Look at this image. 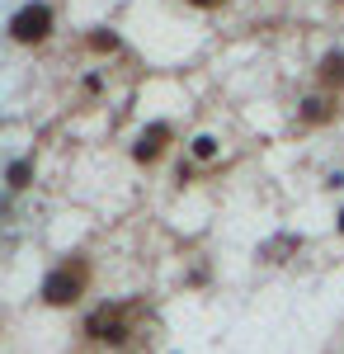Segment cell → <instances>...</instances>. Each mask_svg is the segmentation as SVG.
<instances>
[{"label": "cell", "mask_w": 344, "mask_h": 354, "mask_svg": "<svg viewBox=\"0 0 344 354\" xmlns=\"http://www.w3.org/2000/svg\"><path fill=\"white\" fill-rule=\"evenodd\" d=\"M85 288H90V260L71 255V260H61V265H52V270L43 274L38 298L48 302V307H71V302L85 298Z\"/></svg>", "instance_id": "cell-1"}, {"label": "cell", "mask_w": 344, "mask_h": 354, "mask_svg": "<svg viewBox=\"0 0 344 354\" xmlns=\"http://www.w3.org/2000/svg\"><path fill=\"white\" fill-rule=\"evenodd\" d=\"M85 340H95V345H128V335H133V326H128V307L123 302H104V307H95L90 317H85Z\"/></svg>", "instance_id": "cell-2"}, {"label": "cell", "mask_w": 344, "mask_h": 354, "mask_svg": "<svg viewBox=\"0 0 344 354\" xmlns=\"http://www.w3.org/2000/svg\"><path fill=\"white\" fill-rule=\"evenodd\" d=\"M52 33V5L48 0H28L15 10V19H10V38L15 43H43Z\"/></svg>", "instance_id": "cell-3"}, {"label": "cell", "mask_w": 344, "mask_h": 354, "mask_svg": "<svg viewBox=\"0 0 344 354\" xmlns=\"http://www.w3.org/2000/svg\"><path fill=\"white\" fill-rule=\"evenodd\" d=\"M170 137H175V128L170 123H151V128H142L133 142V161L137 165H156L160 161V151L170 147Z\"/></svg>", "instance_id": "cell-4"}, {"label": "cell", "mask_w": 344, "mask_h": 354, "mask_svg": "<svg viewBox=\"0 0 344 354\" xmlns=\"http://www.w3.org/2000/svg\"><path fill=\"white\" fill-rule=\"evenodd\" d=\"M5 185L15 194H24L28 185H33V161L28 156H19V161H10V170H5Z\"/></svg>", "instance_id": "cell-5"}, {"label": "cell", "mask_w": 344, "mask_h": 354, "mask_svg": "<svg viewBox=\"0 0 344 354\" xmlns=\"http://www.w3.org/2000/svg\"><path fill=\"white\" fill-rule=\"evenodd\" d=\"M325 118H335V104L330 100H302V123H325Z\"/></svg>", "instance_id": "cell-6"}, {"label": "cell", "mask_w": 344, "mask_h": 354, "mask_svg": "<svg viewBox=\"0 0 344 354\" xmlns=\"http://www.w3.org/2000/svg\"><path fill=\"white\" fill-rule=\"evenodd\" d=\"M321 81L325 85H344V53H325L321 57Z\"/></svg>", "instance_id": "cell-7"}, {"label": "cell", "mask_w": 344, "mask_h": 354, "mask_svg": "<svg viewBox=\"0 0 344 354\" xmlns=\"http://www.w3.org/2000/svg\"><path fill=\"white\" fill-rule=\"evenodd\" d=\"M85 43H90V48H95V53H118V48H123V43H118V33H113V28H95V33H90V38H85Z\"/></svg>", "instance_id": "cell-8"}, {"label": "cell", "mask_w": 344, "mask_h": 354, "mask_svg": "<svg viewBox=\"0 0 344 354\" xmlns=\"http://www.w3.org/2000/svg\"><path fill=\"white\" fill-rule=\"evenodd\" d=\"M189 151H193V161H212V156H217V137L198 133L193 142H189Z\"/></svg>", "instance_id": "cell-9"}, {"label": "cell", "mask_w": 344, "mask_h": 354, "mask_svg": "<svg viewBox=\"0 0 344 354\" xmlns=\"http://www.w3.org/2000/svg\"><path fill=\"white\" fill-rule=\"evenodd\" d=\"M189 5H198V10H217L222 0H189Z\"/></svg>", "instance_id": "cell-10"}, {"label": "cell", "mask_w": 344, "mask_h": 354, "mask_svg": "<svg viewBox=\"0 0 344 354\" xmlns=\"http://www.w3.org/2000/svg\"><path fill=\"white\" fill-rule=\"evenodd\" d=\"M335 232H340V236H344V208H340V218H335Z\"/></svg>", "instance_id": "cell-11"}]
</instances>
